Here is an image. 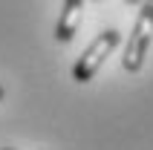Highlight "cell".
<instances>
[{
    "instance_id": "cell-5",
    "label": "cell",
    "mask_w": 153,
    "mask_h": 150,
    "mask_svg": "<svg viewBox=\"0 0 153 150\" xmlns=\"http://www.w3.org/2000/svg\"><path fill=\"white\" fill-rule=\"evenodd\" d=\"M0 98H3V87H0Z\"/></svg>"
},
{
    "instance_id": "cell-2",
    "label": "cell",
    "mask_w": 153,
    "mask_h": 150,
    "mask_svg": "<svg viewBox=\"0 0 153 150\" xmlns=\"http://www.w3.org/2000/svg\"><path fill=\"white\" fill-rule=\"evenodd\" d=\"M121 41V35L116 32V29H107V32H101L98 38H95L90 46L84 49V55L75 61V67H72V78H75L78 84H87V81H93V75L101 69L104 58L110 55L116 46H119Z\"/></svg>"
},
{
    "instance_id": "cell-1",
    "label": "cell",
    "mask_w": 153,
    "mask_h": 150,
    "mask_svg": "<svg viewBox=\"0 0 153 150\" xmlns=\"http://www.w3.org/2000/svg\"><path fill=\"white\" fill-rule=\"evenodd\" d=\"M150 41H153V3H145L136 17V26H133V32L127 38V49H124V61H121V67L127 72L142 69L147 49H150Z\"/></svg>"
},
{
    "instance_id": "cell-4",
    "label": "cell",
    "mask_w": 153,
    "mask_h": 150,
    "mask_svg": "<svg viewBox=\"0 0 153 150\" xmlns=\"http://www.w3.org/2000/svg\"><path fill=\"white\" fill-rule=\"evenodd\" d=\"M124 3H139V6H145V3H153V0H124Z\"/></svg>"
},
{
    "instance_id": "cell-3",
    "label": "cell",
    "mask_w": 153,
    "mask_h": 150,
    "mask_svg": "<svg viewBox=\"0 0 153 150\" xmlns=\"http://www.w3.org/2000/svg\"><path fill=\"white\" fill-rule=\"evenodd\" d=\"M81 12H84V0H64L58 26H55V41H61V43L72 41V35L81 23Z\"/></svg>"
}]
</instances>
